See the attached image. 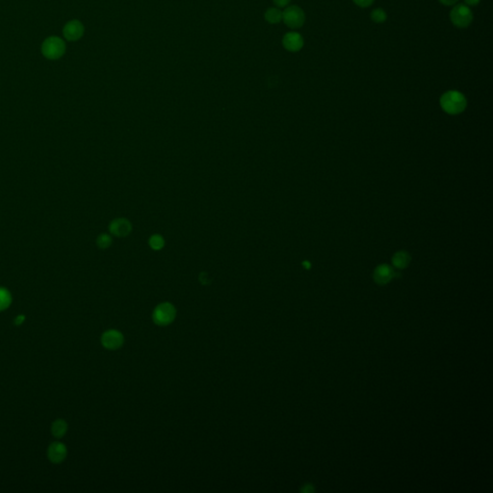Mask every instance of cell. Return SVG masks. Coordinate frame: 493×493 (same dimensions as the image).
Masks as SVG:
<instances>
[{
    "mask_svg": "<svg viewBox=\"0 0 493 493\" xmlns=\"http://www.w3.org/2000/svg\"><path fill=\"white\" fill-rule=\"evenodd\" d=\"M441 108L450 115H458L463 112L467 106L465 96L459 91H448L441 95Z\"/></svg>",
    "mask_w": 493,
    "mask_h": 493,
    "instance_id": "cell-1",
    "label": "cell"
},
{
    "mask_svg": "<svg viewBox=\"0 0 493 493\" xmlns=\"http://www.w3.org/2000/svg\"><path fill=\"white\" fill-rule=\"evenodd\" d=\"M42 52L49 60H57L66 52V44L61 38L53 36L42 42Z\"/></svg>",
    "mask_w": 493,
    "mask_h": 493,
    "instance_id": "cell-2",
    "label": "cell"
},
{
    "mask_svg": "<svg viewBox=\"0 0 493 493\" xmlns=\"http://www.w3.org/2000/svg\"><path fill=\"white\" fill-rule=\"evenodd\" d=\"M450 20L455 26L466 28L472 23V11L465 4H458L450 12Z\"/></svg>",
    "mask_w": 493,
    "mask_h": 493,
    "instance_id": "cell-3",
    "label": "cell"
},
{
    "mask_svg": "<svg viewBox=\"0 0 493 493\" xmlns=\"http://www.w3.org/2000/svg\"><path fill=\"white\" fill-rule=\"evenodd\" d=\"M283 21L289 28H300L304 25L305 21L304 12L299 6H289L283 12Z\"/></svg>",
    "mask_w": 493,
    "mask_h": 493,
    "instance_id": "cell-4",
    "label": "cell"
},
{
    "mask_svg": "<svg viewBox=\"0 0 493 493\" xmlns=\"http://www.w3.org/2000/svg\"><path fill=\"white\" fill-rule=\"evenodd\" d=\"M153 321L159 325L171 324L176 317V308L169 303L159 304L153 312Z\"/></svg>",
    "mask_w": 493,
    "mask_h": 493,
    "instance_id": "cell-5",
    "label": "cell"
},
{
    "mask_svg": "<svg viewBox=\"0 0 493 493\" xmlns=\"http://www.w3.org/2000/svg\"><path fill=\"white\" fill-rule=\"evenodd\" d=\"M84 25L79 21H69L64 27V37L71 42L78 41L84 35Z\"/></svg>",
    "mask_w": 493,
    "mask_h": 493,
    "instance_id": "cell-6",
    "label": "cell"
},
{
    "mask_svg": "<svg viewBox=\"0 0 493 493\" xmlns=\"http://www.w3.org/2000/svg\"><path fill=\"white\" fill-rule=\"evenodd\" d=\"M304 38L297 32H289L284 35L283 45L290 52H298L304 47Z\"/></svg>",
    "mask_w": 493,
    "mask_h": 493,
    "instance_id": "cell-7",
    "label": "cell"
},
{
    "mask_svg": "<svg viewBox=\"0 0 493 493\" xmlns=\"http://www.w3.org/2000/svg\"><path fill=\"white\" fill-rule=\"evenodd\" d=\"M101 343L108 350H117L123 345L124 336L115 330L107 331L101 336Z\"/></svg>",
    "mask_w": 493,
    "mask_h": 493,
    "instance_id": "cell-8",
    "label": "cell"
},
{
    "mask_svg": "<svg viewBox=\"0 0 493 493\" xmlns=\"http://www.w3.org/2000/svg\"><path fill=\"white\" fill-rule=\"evenodd\" d=\"M68 455L66 445L62 442H53L47 449V457L53 463L63 462Z\"/></svg>",
    "mask_w": 493,
    "mask_h": 493,
    "instance_id": "cell-9",
    "label": "cell"
},
{
    "mask_svg": "<svg viewBox=\"0 0 493 493\" xmlns=\"http://www.w3.org/2000/svg\"><path fill=\"white\" fill-rule=\"evenodd\" d=\"M394 275L395 273L390 266L382 264L376 268L374 272V280L376 284L385 285L389 284V282L394 278Z\"/></svg>",
    "mask_w": 493,
    "mask_h": 493,
    "instance_id": "cell-10",
    "label": "cell"
},
{
    "mask_svg": "<svg viewBox=\"0 0 493 493\" xmlns=\"http://www.w3.org/2000/svg\"><path fill=\"white\" fill-rule=\"evenodd\" d=\"M109 230L113 235L118 237H124L130 233L131 225L126 219H116L110 224Z\"/></svg>",
    "mask_w": 493,
    "mask_h": 493,
    "instance_id": "cell-11",
    "label": "cell"
},
{
    "mask_svg": "<svg viewBox=\"0 0 493 493\" xmlns=\"http://www.w3.org/2000/svg\"><path fill=\"white\" fill-rule=\"evenodd\" d=\"M409 262H410V255L408 252L404 251L396 252L392 258L393 265L398 269H404L408 267Z\"/></svg>",
    "mask_w": 493,
    "mask_h": 493,
    "instance_id": "cell-12",
    "label": "cell"
},
{
    "mask_svg": "<svg viewBox=\"0 0 493 493\" xmlns=\"http://www.w3.org/2000/svg\"><path fill=\"white\" fill-rule=\"evenodd\" d=\"M68 430V424L63 419H57L54 421L51 426V432L53 435L57 439H61L66 434Z\"/></svg>",
    "mask_w": 493,
    "mask_h": 493,
    "instance_id": "cell-13",
    "label": "cell"
},
{
    "mask_svg": "<svg viewBox=\"0 0 493 493\" xmlns=\"http://www.w3.org/2000/svg\"><path fill=\"white\" fill-rule=\"evenodd\" d=\"M265 20L270 24H278L283 21V12L279 8H269L265 12Z\"/></svg>",
    "mask_w": 493,
    "mask_h": 493,
    "instance_id": "cell-14",
    "label": "cell"
},
{
    "mask_svg": "<svg viewBox=\"0 0 493 493\" xmlns=\"http://www.w3.org/2000/svg\"><path fill=\"white\" fill-rule=\"evenodd\" d=\"M12 304L10 291L4 287H0V312L6 310Z\"/></svg>",
    "mask_w": 493,
    "mask_h": 493,
    "instance_id": "cell-15",
    "label": "cell"
},
{
    "mask_svg": "<svg viewBox=\"0 0 493 493\" xmlns=\"http://www.w3.org/2000/svg\"><path fill=\"white\" fill-rule=\"evenodd\" d=\"M387 19H388V15H387L386 11L382 10L380 8H377V9L372 11V13H371V20L374 21L375 23H382V22L387 21Z\"/></svg>",
    "mask_w": 493,
    "mask_h": 493,
    "instance_id": "cell-16",
    "label": "cell"
},
{
    "mask_svg": "<svg viewBox=\"0 0 493 493\" xmlns=\"http://www.w3.org/2000/svg\"><path fill=\"white\" fill-rule=\"evenodd\" d=\"M96 244L100 249H107L112 244V238L108 234H100L96 239Z\"/></svg>",
    "mask_w": 493,
    "mask_h": 493,
    "instance_id": "cell-17",
    "label": "cell"
},
{
    "mask_svg": "<svg viewBox=\"0 0 493 493\" xmlns=\"http://www.w3.org/2000/svg\"><path fill=\"white\" fill-rule=\"evenodd\" d=\"M149 245L153 250H161L164 247V239L160 235H153L149 239Z\"/></svg>",
    "mask_w": 493,
    "mask_h": 493,
    "instance_id": "cell-18",
    "label": "cell"
},
{
    "mask_svg": "<svg viewBox=\"0 0 493 493\" xmlns=\"http://www.w3.org/2000/svg\"><path fill=\"white\" fill-rule=\"evenodd\" d=\"M353 1L360 8H368L374 3V0H353Z\"/></svg>",
    "mask_w": 493,
    "mask_h": 493,
    "instance_id": "cell-19",
    "label": "cell"
},
{
    "mask_svg": "<svg viewBox=\"0 0 493 493\" xmlns=\"http://www.w3.org/2000/svg\"><path fill=\"white\" fill-rule=\"evenodd\" d=\"M273 1L277 7H279V8H284V7H287L288 6V4L290 3L291 0H273Z\"/></svg>",
    "mask_w": 493,
    "mask_h": 493,
    "instance_id": "cell-20",
    "label": "cell"
},
{
    "mask_svg": "<svg viewBox=\"0 0 493 493\" xmlns=\"http://www.w3.org/2000/svg\"><path fill=\"white\" fill-rule=\"evenodd\" d=\"M439 1L445 6H453L459 2V0H439Z\"/></svg>",
    "mask_w": 493,
    "mask_h": 493,
    "instance_id": "cell-21",
    "label": "cell"
},
{
    "mask_svg": "<svg viewBox=\"0 0 493 493\" xmlns=\"http://www.w3.org/2000/svg\"><path fill=\"white\" fill-rule=\"evenodd\" d=\"M464 2H465V5L470 7V6L478 5L481 2V0H464Z\"/></svg>",
    "mask_w": 493,
    "mask_h": 493,
    "instance_id": "cell-22",
    "label": "cell"
},
{
    "mask_svg": "<svg viewBox=\"0 0 493 493\" xmlns=\"http://www.w3.org/2000/svg\"><path fill=\"white\" fill-rule=\"evenodd\" d=\"M24 319H25V318H24V316H23V315H20V316H18V317H17V319L15 320V324H16V325H21V324L23 323Z\"/></svg>",
    "mask_w": 493,
    "mask_h": 493,
    "instance_id": "cell-23",
    "label": "cell"
},
{
    "mask_svg": "<svg viewBox=\"0 0 493 493\" xmlns=\"http://www.w3.org/2000/svg\"><path fill=\"white\" fill-rule=\"evenodd\" d=\"M302 490L304 491V492H307V491H308V492H312V491H313V487H312V485H311V484H307V485H305V487L303 488Z\"/></svg>",
    "mask_w": 493,
    "mask_h": 493,
    "instance_id": "cell-24",
    "label": "cell"
}]
</instances>
